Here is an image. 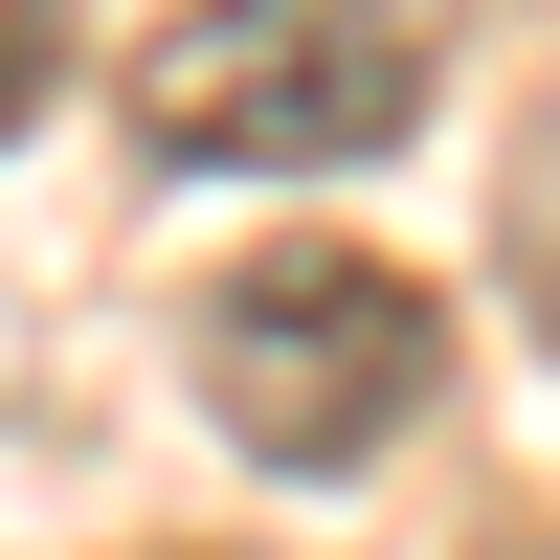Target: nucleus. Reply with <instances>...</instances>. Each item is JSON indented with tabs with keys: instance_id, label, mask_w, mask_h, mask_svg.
Here are the masks:
<instances>
[{
	"instance_id": "obj_1",
	"label": "nucleus",
	"mask_w": 560,
	"mask_h": 560,
	"mask_svg": "<svg viewBox=\"0 0 560 560\" xmlns=\"http://www.w3.org/2000/svg\"><path fill=\"white\" fill-rule=\"evenodd\" d=\"M448 382V314H427V269L404 247H247L202 292V404H224V448H247V471H382L404 448V404Z\"/></svg>"
},
{
	"instance_id": "obj_2",
	"label": "nucleus",
	"mask_w": 560,
	"mask_h": 560,
	"mask_svg": "<svg viewBox=\"0 0 560 560\" xmlns=\"http://www.w3.org/2000/svg\"><path fill=\"white\" fill-rule=\"evenodd\" d=\"M427 113V0H179L135 45V135L179 179H337Z\"/></svg>"
},
{
	"instance_id": "obj_3",
	"label": "nucleus",
	"mask_w": 560,
	"mask_h": 560,
	"mask_svg": "<svg viewBox=\"0 0 560 560\" xmlns=\"http://www.w3.org/2000/svg\"><path fill=\"white\" fill-rule=\"evenodd\" d=\"M45 90H68V0H0V135H23Z\"/></svg>"
}]
</instances>
